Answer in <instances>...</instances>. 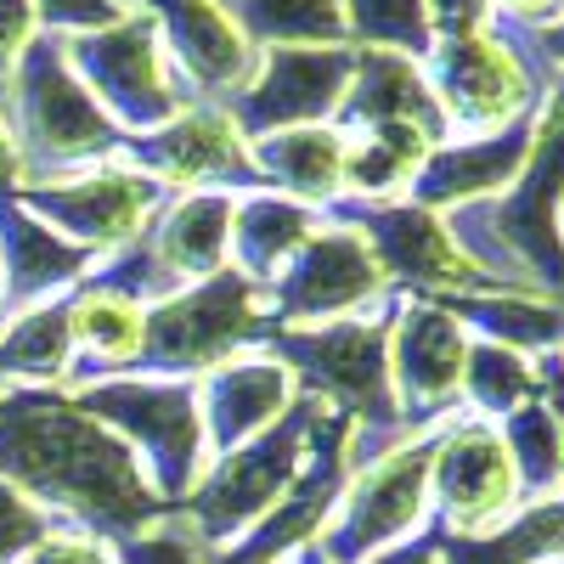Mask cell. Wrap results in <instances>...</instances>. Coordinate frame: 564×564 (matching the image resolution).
Returning a JSON list of instances; mask_svg holds the SVG:
<instances>
[{"instance_id": "cell-28", "label": "cell", "mask_w": 564, "mask_h": 564, "mask_svg": "<svg viewBox=\"0 0 564 564\" xmlns=\"http://www.w3.org/2000/svg\"><path fill=\"white\" fill-rule=\"evenodd\" d=\"M322 226V209L282 198L271 186H254V193H238L231 204V271H243L249 282H265L300 254V243Z\"/></svg>"}, {"instance_id": "cell-39", "label": "cell", "mask_w": 564, "mask_h": 564, "mask_svg": "<svg viewBox=\"0 0 564 564\" xmlns=\"http://www.w3.org/2000/svg\"><path fill=\"white\" fill-rule=\"evenodd\" d=\"M34 34H40V18H34L29 0H0V85H7L18 57L34 45Z\"/></svg>"}, {"instance_id": "cell-3", "label": "cell", "mask_w": 564, "mask_h": 564, "mask_svg": "<svg viewBox=\"0 0 564 564\" xmlns=\"http://www.w3.org/2000/svg\"><path fill=\"white\" fill-rule=\"evenodd\" d=\"M390 305L372 316L316 322V327H271L260 339V350H271L294 372L300 395H316L356 423L350 463L379 457L417 430V423L401 417L395 384H390Z\"/></svg>"}, {"instance_id": "cell-36", "label": "cell", "mask_w": 564, "mask_h": 564, "mask_svg": "<svg viewBox=\"0 0 564 564\" xmlns=\"http://www.w3.org/2000/svg\"><path fill=\"white\" fill-rule=\"evenodd\" d=\"M52 531H57L52 513H45L34 497H23L18 486L0 480V564H23Z\"/></svg>"}, {"instance_id": "cell-32", "label": "cell", "mask_w": 564, "mask_h": 564, "mask_svg": "<svg viewBox=\"0 0 564 564\" xmlns=\"http://www.w3.org/2000/svg\"><path fill=\"white\" fill-rule=\"evenodd\" d=\"M231 18L254 52L271 45H350L345 0H231Z\"/></svg>"}, {"instance_id": "cell-18", "label": "cell", "mask_w": 564, "mask_h": 564, "mask_svg": "<svg viewBox=\"0 0 564 564\" xmlns=\"http://www.w3.org/2000/svg\"><path fill=\"white\" fill-rule=\"evenodd\" d=\"M350 441H356V423H350L345 412H334L327 401H316L311 446H305V463H300L294 486L282 491V502L265 513V520H260L238 547H249V553H260V558L276 564V558H289L294 547L316 542L322 525L334 520L345 486H350V468H356V463H350Z\"/></svg>"}, {"instance_id": "cell-23", "label": "cell", "mask_w": 564, "mask_h": 564, "mask_svg": "<svg viewBox=\"0 0 564 564\" xmlns=\"http://www.w3.org/2000/svg\"><path fill=\"white\" fill-rule=\"evenodd\" d=\"M334 124L345 135L367 130V124H417L423 135L446 141V119L435 108L430 79H423V63L395 57V52H361V45H356V68H350Z\"/></svg>"}, {"instance_id": "cell-51", "label": "cell", "mask_w": 564, "mask_h": 564, "mask_svg": "<svg viewBox=\"0 0 564 564\" xmlns=\"http://www.w3.org/2000/svg\"><path fill=\"white\" fill-rule=\"evenodd\" d=\"M0 102H7V85H0Z\"/></svg>"}, {"instance_id": "cell-25", "label": "cell", "mask_w": 564, "mask_h": 564, "mask_svg": "<svg viewBox=\"0 0 564 564\" xmlns=\"http://www.w3.org/2000/svg\"><path fill=\"white\" fill-rule=\"evenodd\" d=\"M468 339L508 345L531 361H553L564 345V305L547 294H520V289H475V294H441L435 300Z\"/></svg>"}, {"instance_id": "cell-40", "label": "cell", "mask_w": 564, "mask_h": 564, "mask_svg": "<svg viewBox=\"0 0 564 564\" xmlns=\"http://www.w3.org/2000/svg\"><path fill=\"white\" fill-rule=\"evenodd\" d=\"M430 7V29L435 40H457V34H480L491 29V0H423Z\"/></svg>"}, {"instance_id": "cell-21", "label": "cell", "mask_w": 564, "mask_h": 564, "mask_svg": "<svg viewBox=\"0 0 564 564\" xmlns=\"http://www.w3.org/2000/svg\"><path fill=\"white\" fill-rule=\"evenodd\" d=\"M193 390H198V417H204L209 457L265 435L271 423L300 401L294 372L282 367L271 350H260V345L220 361V367H209L204 379H193Z\"/></svg>"}, {"instance_id": "cell-7", "label": "cell", "mask_w": 564, "mask_h": 564, "mask_svg": "<svg viewBox=\"0 0 564 564\" xmlns=\"http://www.w3.org/2000/svg\"><path fill=\"white\" fill-rule=\"evenodd\" d=\"M311 423H316V395H300L265 435H254L243 446L209 457L204 480L186 491V502L175 513L209 547L243 542L265 520V513L282 502V491L294 486L300 463H305V446H311Z\"/></svg>"}, {"instance_id": "cell-27", "label": "cell", "mask_w": 564, "mask_h": 564, "mask_svg": "<svg viewBox=\"0 0 564 564\" xmlns=\"http://www.w3.org/2000/svg\"><path fill=\"white\" fill-rule=\"evenodd\" d=\"M79 372L68 300L0 316V395L12 390H68Z\"/></svg>"}, {"instance_id": "cell-42", "label": "cell", "mask_w": 564, "mask_h": 564, "mask_svg": "<svg viewBox=\"0 0 564 564\" xmlns=\"http://www.w3.org/2000/svg\"><path fill=\"white\" fill-rule=\"evenodd\" d=\"M23 153H18V135H12V124H7V113H0V198H12L18 186H23Z\"/></svg>"}, {"instance_id": "cell-41", "label": "cell", "mask_w": 564, "mask_h": 564, "mask_svg": "<svg viewBox=\"0 0 564 564\" xmlns=\"http://www.w3.org/2000/svg\"><path fill=\"white\" fill-rule=\"evenodd\" d=\"M367 564H446V536L430 525V531H417V536H412V542H401V547L372 553Z\"/></svg>"}, {"instance_id": "cell-26", "label": "cell", "mask_w": 564, "mask_h": 564, "mask_svg": "<svg viewBox=\"0 0 564 564\" xmlns=\"http://www.w3.org/2000/svg\"><path fill=\"white\" fill-rule=\"evenodd\" d=\"M68 327H74V356H79L74 384L102 379V372H130L141 361V339H148V305L85 276L68 294Z\"/></svg>"}, {"instance_id": "cell-44", "label": "cell", "mask_w": 564, "mask_h": 564, "mask_svg": "<svg viewBox=\"0 0 564 564\" xmlns=\"http://www.w3.org/2000/svg\"><path fill=\"white\" fill-rule=\"evenodd\" d=\"M536 45H542V57H547L558 74H564V18H553V23L536 34Z\"/></svg>"}, {"instance_id": "cell-34", "label": "cell", "mask_w": 564, "mask_h": 564, "mask_svg": "<svg viewBox=\"0 0 564 564\" xmlns=\"http://www.w3.org/2000/svg\"><path fill=\"white\" fill-rule=\"evenodd\" d=\"M345 34L361 52H395L412 63H423L435 45L423 0H345Z\"/></svg>"}, {"instance_id": "cell-29", "label": "cell", "mask_w": 564, "mask_h": 564, "mask_svg": "<svg viewBox=\"0 0 564 564\" xmlns=\"http://www.w3.org/2000/svg\"><path fill=\"white\" fill-rule=\"evenodd\" d=\"M441 148L435 135H423L417 124H367L345 135V198L350 204H384L406 198V186L417 164Z\"/></svg>"}, {"instance_id": "cell-49", "label": "cell", "mask_w": 564, "mask_h": 564, "mask_svg": "<svg viewBox=\"0 0 564 564\" xmlns=\"http://www.w3.org/2000/svg\"><path fill=\"white\" fill-rule=\"evenodd\" d=\"M558 231H564V204H558Z\"/></svg>"}, {"instance_id": "cell-8", "label": "cell", "mask_w": 564, "mask_h": 564, "mask_svg": "<svg viewBox=\"0 0 564 564\" xmlns=\"http://www.w3.org/2000/svg\"><path fill=\"white\" fill-rule=\"evenodd\" d=\"M452 417L417 423L401 446L350 468V486L334 508V520L316 536V547L327 558L334 564H367L372 553L401 547L417 531H430V452H435V435Z\"/></svg>"}, {"instance_id": "cell-45", "label": "cell", "mask_w": 564, "mask_h": 564, "mask_svg": "<svg viewBox=\"0 0 564 564\" xmlns=\"http://www.w3.org/2000/svg\"><path fill=\"white\" fill-rule=\"evenodd\" d=\"M542 395H547V406H553V417H558V435H564V379L553 372V361H547V384H542Z\"/></svg>"}, {"instance_id": "cell-19", "label": "cell", "mask_w": 564, "mask_h": 564, "mask_svg": "<svg viewBox=\"0 0 564 564\" xmlns=\"http://www.w3.org/2000/svg\"><path fill=\"white\" fill-rule=\"evenodd\" d=\"M141 18L153 23L170 68L181 74V85H193L209 102H231L243 90V79L254 74V45L238 29L226 0H135Z\"/></svg>"}, {"instance_id": "cell-22", "label": "cell", "mask_w": 564, "mask_h": 564, "mask_svg": "<svg viewBox=\"0 0 564 564\" xmlns=\"http://www.w3.org/2000/svg\"><path fill=\"white\" fill-rule=\"evenodd\" d=\"M90 271H97V254L68 243L18 198H0V316L68 300Z\"/></svg>"}, {"instance_id": "cell-4", "label": "cell", "mask_w": 564, "mask_h": 564, "mask_svg": "<svg viewBox=\"0 0 564 564\" xmlns=\"http://www.w3.org/2000/svg\"><path fill=\"white\" fill-rule=\"evenodd\" d=\"M79 412H90L113 430L130 457L141 463L148 486L159 491L164 508H181L186 491L204 480L209 468V441L198 417V390L193 379H153V372H102L68 390Z\"/></svg>"}, {"instance_id": "cell-17", "label": "cell", "mask_w": 564, "mask_h": 564, "mask_svg": "<svg viewBox=\"0 0 564 564\" xmlns=\"http://www.w3.org/2000/svg\"><path fill=\"white\" fill-rule=\"evenodd\" d=\"M463 361L468 334L435 300H401L390 305V384L406 423H435L463 412Z\"/></svg>"}, {"instance_id": "cell-33", "label": "cell", "mask_w": 564, "mask_h": 564, "mask_svg": "<svg viewBox=\"0 0 564 564\" xmlns=\"http://www.w3.org/2000/svg\"><path fill=\"white\" fill-rule=\"evenodd\" d=\"M502 446L513 457V475H520V497H564V435H558V417L547 406V395L513 406L508 417H497Z\"/></svg>"}, {"instance_id": "cell-14", "label": "cell", "mask_w": 564, "mask_h": 564, "mask_svg": "<svg viewBox=\"0 0 564 564\" xmlns=\"http://www.w3.org/2000/svg\"><path fill=\"white\" fill-rule=\"evenodd\" d=\"M423 79L435 90V108L446 119V141L452 135H491L513 119H525L536 102L531 90V68L520 57V45L497 29L480 34H457V40H435L423 57Z\"/></svg>"}, {"instance_id": "cell-52", "label": "cell", "mask_w": 564, "mask_h": 564, "mask_svg": "<svg viewBox=\"0 0 564 564\" xmlns=\"http://www.w3.org/2000/svg\"><path fill=\"white\" fill-rule=\"evenodd\" d=\"M553 564H564V558H553Z\"/></svg>"}, {"instance_id": "cell-9", "label": "cell", "mask_w": 564, "mask_h": 564, "mask_svg": "<svg viewBox=\"0 0 564 564\" xmlns=\"http://www.w3.org/2000/svg\"><path fill=\"white\" fill-rule=\"evenodd\" d=\"M29 215H40L52 231H63L68 243H79L85 254H119L130 249L141 231L153 226V215L164 209V186L135 170L124 159V148L113 159H97V164H79V170H63V175H40V181H23L12 193Z\"/></svg>"}, {"instance_id": "cell-31", "label": "cell", "mask_w": 564, "mask_h": 564, "mask_svg": "<svg viewBox=\"0 0 564 564\" xmlns=\"http://www.w3.org/2000/svg\"><path fill=\"white\" fill-rule=\"evenodd\" d=\"M547 384V361H531L508 345H491V339H468V361H463V412L468 417H508L513 406L536 401Z\"/></svg>"}, {"instance_id": "cell-20", "label": "cell", "mask_w": 564, "mask_h": 564, "mask_svg": "<svg viewBox=\"0 0 564 564\" xmlns=\"http://www.w3.org/2000/svg\"><path fill=\"white\" fill-rule=\"evenodd\" d=\"M525 153H531V113L491 130V135H452L441 148H430V159L417 164L406 198L435 209V215L502 198L513 186V175L525 170Z\"/></svg>"}, {"instance_id": "cell-38", "label": "cell", "mask_w": 564, "mask_h": 564, "mask_svg": "<svg viewBox=\"0 0 564 564\" xmlns=\"http://www.w3.org/2000/svg\"><path fill=\"white\" fill-rule=\"evenodd\" d=\"M23 564H113V542L90 536V531H74V525H57Z\"/></svg>"}, {"instance_id": "cell-16", "label": "cell", "mask_w": 564, "mask_h": 564, "mask_svg": "<svg viewBox=\"0 0 564 564\" xmlns=\"http://www.w3.org/2000/svg\"><path fill=\"white\" fill-rule=\"evenodd\" d=\"M124 159L148 170L164 193H254V164H249V135L238 130L220 102H186L170 124L130 135Z\"/></svg>"}, {"instance_id": "cell-5", "label": "cell", "mask_w": 564, "mask_h": 564, "mask_svg": "<svg viewBox=\"0 0 564 564\" xmlns=\"http://www.w3.org/2000/svg\"><path fill=\"white\" fill-rule=\"evenodd\" d=\"M0 113H7V124L18 135V153L29 170L23 181L97 164V159H113L124 148L119 124L90 102V90L68 68L63 34H34V45L7 74V102H0Z\"/></svg>"}, {"instance_id": "cell-12", "label": "cell", "mask_w": 564, "mask_h": 564, "mask_svg": "<svg viewBox=\"0 0 564 564\" xmlns=\"http://www.w3.org/2000/svg\"><path fill=\"white\" fill-rule=\"evenodd\" d=\"M327 215L361 231L372 260H379V271H384V282H390V294H401V300H441V294L491 289V282L480 276V265L457 249L446 215L423 209L412 198H384V204L339 198Z\"/></svg>"}, {"instance_id": "cell-47", "label": "cell", "mask_w": 564, "mask_h": 564, "mask_svg": "<svg viewBox=\"0 0 564 564\" xmlns=\"http://www.w3.org/2000/svg\"><path fill=\"white\" fill-rule=\"evenodd\" d=\"M276 564H334V558H327V553H322L316 542H305V547H294L289 558H276Z\"/></svg>"}, {"instance_id": "cell-46", "label": "cell", "mask_w": 564, "mask_h": 564, "mask_svg": "<svg viewBox=\"0 0 564 564\" xmlns=\"http://www.w3.org/2000/svg\"><path fill=\"white\" fill-rule=\"evenodd\" d=\"M209 564H271V558H260V553H249V547L231 542V547H215V553H209Z\"/></svg>"}, {"instance_id": "cell-48", "label": "cell", "mask_w": 564, "mask_h": 564, "mask_svg": "<svg viewBox=\"0 0 564 564\" xmlns=\"http://www.w3.org/2000/svg\"><path fill=\"white\" fill-rule=\"evenodd\" d=\"M553 372H558V379H564V345L553 350Z\"/></svg>"}, {"instance_id": "cell-11", "label": "cell", "mask_w": 564, "mask_h": 564, "mask_svg": "<svg viewBox=\"0 0 564 564\" xmlns=\"http://www.w3.org/2000/svg\"><path fill=\"white\" fill-rule=\"evenodd\" d=\"M265 316L271 327H316V322H345V316H372L395 294L372 260L367 238L356 226L334 220L322 209V226L300 243V254L265 282Z\"/></svg>"}, {"instance_id": "cell-15", "label": "cell", "mask_w": 564, "mask_h": 564, "mask_svg": "<svg viewBox=\"0 0 564 564\" xmlns=\"http://www.w3.org/2000/svg\"><path fill=\"white\" fill-rule=\"evenodd\" d=\"M350 68H356V45H271V52L254 57L243 90L220 108L238 119L249 141L294 124H334Z\"/></svg>"}, {"instance_id": "cell-6", "label": "cell", "mask_w": 564, "mask_h": 564, "mask_svg": "<svg viewBox=\"0 0 564 564\" xmlns=\"http://www.w3.org/2000/svg\"><path fill=\"white\" fill-rule=\"evenodd\" d=\"M271 334L265 294L243 271H220L193 289H175L170 300L148 305V339L141 361L130 372H153V379H204L209 367L254 350Z\"/></svg>"}, {"instance_id": "cell-2", "label": "cell", "mask_w": 564, "mask_h": 564, "mask_svg": "<svg viewBox=\"0 0 564 564\" xmlns=\"http://www.w3.org/2000/svg\"><path fill=\"white\" fill-rule=\"evenodd\" d=\"M564 74L553 68L547 97L531 108V153L502 198L452 209L446 226L457 249L480 265L491 289H520L564 300Z\"/></svg>"}, {"instance_id": "cell-1", "label": "cell", "mask_w": 564, "mask_h": 564, "mask_svg": "<svg viewBox=\"0 0 564 564\" xmlns=\"http://www.w3.org/2000/svg\"><path fill=\"white\" fill-rule=\"evenodd\" d=\"M0 480L34 497L57 525L102 542H124L170 513L130 446L79 412L68 390L0 395Z\"/></svg>"}, {"instance_id": "cell-30", "label": "cell", "mask_w": 564, "mask_h": 564, "mask_svg": "<svg viewBox=\"0 0 564 564\" xmlns=\"http://www.w3.org/2000/svg\"><path fill=\"white\" fill-rule=\"evenodd\" d=\"M553 558H564V497L520 502L486 536L468 542L446 536V564H553Z\"/></svg>"}, {"instance_id": "cell-13", "label": "cell", "mask_w": 564, "mask_h": 564, "mask_svg": "<svg viewBox=\"0 0 564 564\" xmlns=\"http://www.w3.org/2000/svg\"><path fill=\"white\" fill-rule=\"evenodd\" d=\"M520 475L491 417L457 412L430 452V525L452 542L497 531L520 508Z\"/></svg>"}, {"instance_id": "cell-43", "label": "cell", "mask_w": 564, "mask_h": 564, "mask_svg": "<svg viewBox=\"0 0 564 564\" xmlns=\"http://www.w3.org/2000/svg\"><path fill=\"white\" fill-rule=\"evenodd\" d=\"M491 12H508L513 23H536V29H547L553 18H564V0H491Z\"/></svg>"}, {"instance_id": "cell-24", "label": "cell", "mask_w": 564, "mask_h": 564, "mask_svg": "<svg viewBox=\"0 0 564 564\" xmlns=\"http://www.w3.org/2000/svg\"><path fill=\"white\" fill-rule=\"evenodd\" d=\"M254 181L311 209H334L345 198V130L339 124H294L249 141Z\"/></svg>"}, {"instance_id": "cell-37", "label": "cell", "mask_w": 564, "mask_h": 564, "mask_svg": "<svg viewBox=\"0 0 564 564\" xmlns=\"http://www.w3.org/2000/svg\"><path fill=\"white\" fill-rule=\"evenodd\" d=\"M40 34H90V29H108L113 18H124L119 0H29Z\"/></svg>"}, {"instance_id": "cell-50", "label": "cell", "mask_w": 564, "mask_h": 564, "mask_svg": "<svg viewBox=\"0 0 564 564\" xmlns=\"http://www.w3.org/2000/svg\"><path fill=\"white\" fill-rule=\"evenodd\" d=\"M119 7H124V12H130V7H135V0H119Z\"/></svg>"}, {"instance_id": "cell-10", "label": "cell", "mask_w": 564, "mask_h": 564, "mask_svg": "<svg viewBox=\"0 0 564 564\" xmlns=\"http://www.w3.org/2000/svg\"><path fill=\"white\" fill-rule=\"evenodd\" d=\"M63 57L79 74V85L90 90V102L119 124L124 141L170 124L186 108V85L170 68L153 23L141 12H124L108 29H90V34H68Z\"/></svg>"}, {"instance_id": "cell-35", "label": "cell", "mask_w": 564, "mask_h": 564, "mask_svg": "<svg viewBox=\"0 0 564 564\" xmlns=\"http://www.w3.org/2000/svg\"><path fill=\"white\" fill-rule=\"evenodd\" d=\"M209 542L170 508L164 520H153L148 531H135L124 542H113V564H209Z\"/></svg>"}]
</instances>
